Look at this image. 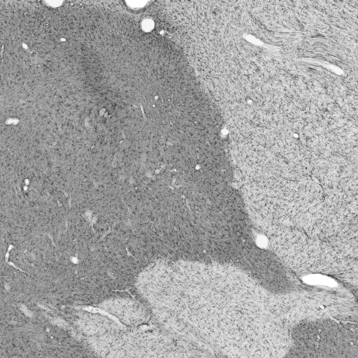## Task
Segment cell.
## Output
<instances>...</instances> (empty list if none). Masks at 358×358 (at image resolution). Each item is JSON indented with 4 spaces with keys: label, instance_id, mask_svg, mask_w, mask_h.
<instances>
[{
    "label": "cell",
    "instance_id": "cell-1",
    "mask_svg": "<svg viewBox=\"0 0 358 358\" xmlns=\"http://www.w3.org/2000/svg\"><path fill=\"white\" fill-rule=\"evenodd\" d=\"M227 270L174 263L157 303L165 325L178 336L198 333L228 352H251L255 323L250 285L245 289L249 280Z\"/></svg>",
    "mask_w": 358,
    "mask_h": 358
},
{
    "label": "cell",
    "instance_id": "cell-2",
    "mask_svg": "<svg viewBox=\"0 0 358 358\" xmlns=\"http://www.w3.org/2000/svg\"><path fill=\"white\" fill-rule=\"evenodd\" d=\"M22 309L23 310L24 313H26L27 315H30L29 310L26 307L22 306Z\"/></svg>",
    "mask_w": 358,
    "mask_h": 358
}]
</instances>
